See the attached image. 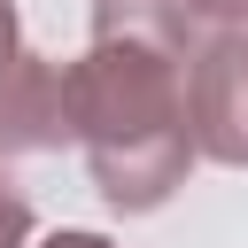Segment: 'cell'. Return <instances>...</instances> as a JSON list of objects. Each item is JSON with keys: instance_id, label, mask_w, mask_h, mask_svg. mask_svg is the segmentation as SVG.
<instances>
[{"instance_id": "3957f363", "label": "cell", "mask_w": 248, "mask_h": 248, "mask_svg": "<svg viewBox=\"0 0 248 248\" xmlns=\"http://www.w3.org/2000/svg\"><path fill=\"white\" fill-rule=\"evenodd\" d=\"M70 132V62H46L16 46L0 62V163L8 155H54Z\"/></svg>"}, {"instance_id": "8992f818", "label": "cell", "mask_w": 248, "mask_h": 248, "mask_svg": "<svg viewBox=\"0 0 248 248\" xmlns=\"http://www.w3.org/2000/svg\"><path fill=\"white\" fill-rule=\"evenodd\" d=\"M186 8H194V23H209V31H217V23H248V0H186Z\"/></svg>"}, {"instance_id": "5b68a950", "label": "cell", "mask_w": 248, "mask_h": 248, "mask_svg": "<svg viewBox=\"0 0 248 248\" xmlns=\"http://www.w3.org/2000/svg\"><path fill=\"white\" fill-rule=\"evenodd\" d=\"M31 240H39V217H31L23 186L0 170V248H31Z\"/></svg>"}, {"instance_id": "7a4b0ae2", "label": "cell", "mask_w": 248, "mask_h": 248, "mask_svg": "<svg viewBox=\"0 0 248 248\" xmlns=\"http://www.w3.org/2000/svg\"><path fill=\"white\" fill-rule=\"evenodd\" d=\"M186 132L202 163L248 170V23H217L186 54Z\"/></svg>"}, {"instance_id": "6da1fadb", "label": "cell", "mask_w": 248, "mask_h": 248, "mask_svg": "<svg viewBox=\"0 0 248 248\" xmlns=\"http://www.w3.org/2000/svg\"><path fill=\"white\" fill-rule=\"evenodd\" d=\"M70 132L108 209L147 217L194 170L186 132V54L140 39H93L70 62Z\"/></svg>"}, {"instance_id": "277c9868", "label": "cell", "mask_w": 248, "mask_h": 248, "mask_svg": "<svg viewBox=\"0 0 248 248\" xmlns=\"http://www.w3.org/2000/svg\"><path fill=\"white\" fill-rule=\"evenodd\" d=\"M194 8L186 0H93V39H140V46H170L194 54Z\"/></svg>"}, {"instance_id": "ba28073f", "label": "cell", "mask_w": 248, "mask_h": 248, "mask_svg": "<svg viewBox=\"0 0 248 248\" xmlns=\"http://www.w3.org/2000/svg\"><path fill=\"white\" fill-rule=\"evenodd\" d=\"M23 46V23H16V0H0V62Z\"/></svg>"}, {"instance_id": "52a82bcc", "label": "cell", "mask_w": 248, "mask_h": 248, "mask_svg": "<svg viewBox=\"0 0 248 248\" xmlns=\"http://www.w3.org/2000/svg\"><path fill=\"white\" fill-rule=\"evenodd\" d=\"M31 248H116L108 232H46V240H31Z\"/></svg>"}]
</instances>
